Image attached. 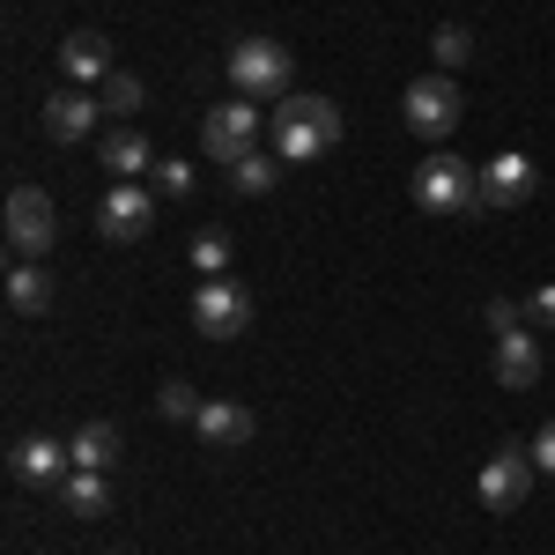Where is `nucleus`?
Wrapping results in <instances>:
<instances>
[{
	"label": "nucleus",
	"mask_w": 555,
	"mask_h": 555,
	"mask_svg": "<svg viewBox=\"0 0 555 555\" xmlns=\"http://www.w3.org/2000/svg\"><path fill=\"white\" fill-rule=\"evenodd\" d=\"M533 452H526V444H496V460H481V481H474V489H481V504H489V512H518V504H526V496H533Z\"/></svg>",
	"instance_id": "nucleus-9"
},
{
	"label": "nucleus",
	"mask_w": 555,
	"mask_h": 555,
	"mask_svg": "<svg viewBox=\"0 0 555 555\" xmlns=\"http://www.w3.org/2000/svg\"><path fill=\"white\" fill-rule=\"evenodd\" d=\"M533 185H541L533 156L504 149V156H489V164H481V193H474V215H512V208H526V201H533Z\"/></svg>",
	"instance_id": "nucleus-7"
},
{
	"label": "nucleus",
	"mask_w": 555,
	"mask_h": 555,
	"mask_svg": "<svg viewBox=\"0 0 555 555\" xmlns=\"http://www.w3.org/2000/svg\"><path fill=\"white\" fill-rule=\"evenodd\" d=\"M156 193H164V201H185V193H193V164L164 156V164H156Z\"/></svg>",
	"instance_id": "nucleus-25"
},
{
	"label": "nucleus",
	"mask_w": 555,
	"mask_h": 555,
	"mask_svg": "<svg viewBox=\"0 0 555 555\" xmlns=\"http://www.w3.org/2000/svg\"><path fill=\"white\" fill-rule=\"evenodd\" d=\"M526 326H555V282H541V289L526 297Z\"/></svg>",
	"instance_id": "nucleus-26"
},
{
	"label": "nucleus",
	"mask_w": 555,
	"mask_h": 555,
	"mask_svg": "<svg viewBox=\"0 0 555 555\" xmlns=\"http://www.w3.org/2000/svg\"><path fill=\"white\" fill-rule=\"evenodd\" d=\"M245 326H253V297H245L237 282L208 274V282L193 289V334H201V341H237Z\"/></svg>",
	"instance_id": "nucleus-6"
},
{
	"label": "nucleus",
	"mask_w": 555,
	"mask_h": 555,
	"mask_svg": "<svg viewBox=\"0 0 555 555\" xmlns=\"http://www.w3.org/2000/svg\"><path fill=\"white\" fill-rule=\"evenodd\" d=\"M526 452H533V467H541V474H555V415L533 429V444H526Z\"/></svg>",
	"instance_id": "nucleus-27"
},
{
	"label": "nucleus",
	"mask_w": 555,
	"mask_h": 555,
	"mask_svg": "<svg viewBox=\"0 0 555 555\" xmlns=\"http://www.w3.org/2000/svg\"><path fill=\"white\" fill-rule=\"evenodd\" d=\"M496 385H512V392H533L541 385V341H533V326L496 334Z\"/></svg>",
	"instance_id": "nucleus-13"
},
{
	"label": "nucleus",
	"mask_w": 555,
	"mask_h": 555,
	"mask_svg": "<svg viewBox=\"0 0 555 555\" xmlns=\"http://www.w3.org/2000/svg\"><path fill=\"white\" fill-rule=\"evenodd\" d=\"M230 89L245 104H282L289 96V44H274V38L230 44Z\"/></svg>",
	"instance_id": "nucleus-3"
},
{
	"label": "nucleus",
	"mask_w": 555,
	"mask_h": 555,
	"mask_svg": "<svg viewBox=\"0 0 555 555\" xmlns=\"http://www.w3.org/2000/svg\"><path fill=\"white\" fill-rule=\"evenodd\" d=\"M67 452H75V467H112V460H119V429L112 423H82L75 429V437H67Z\"/></svg>",
	"instance_id": "nucleus-19"
},
{
	"label": "nucleus",
	"mask_w": 555,
	"mask_h": 555,
	"mask_svg": "<svg viewBox=\"0 0 555 555\" xmlns=\"http://www.w3.org/2000/svg\"><path fill=\"white\" fill-rule=\"evenodd\" d=\"M8 311H15V319H44V311H52V282H44L38 259H15V267H8Z\"/></svg>",
	"instance_id": "nucleus-16"
},
{
	"label": "nucleus",
	"mask_w": 555,
	"mask_h": 555,
	"mask_svg": "<svg viewBox=\"0 0 555 555\" xmlns=\"http://www.w3.org/2000/svg\"><path fill=\"white\" fill-rule=\"evenodd\" d=\"M104 171L119 178V185H141V178L156 171V149H149L141 133H112V141H104Z\"/></svg>",
	"instance_id": "nucleus-18"
},
{
	"label": "nucleus",
	"mask_w": 555,
	"mask_h": 555,
	"mask_svg": "<svg viewBox=\"0 0 555 555\" xmlns=\"http://www.w3.org/2000/svg\"><path fill=\"white\" fill-rule=\"evenodd\" d=\"M341 141V104L326 96H282L274 104V156L282 164H319Z\"/></svg>",
	"instance_id": "nucleus-1"
},
{
	"label": "nucleus",
	"mask_w": 555,
	"mask_h": 555,
	"mask_svg": "<svg viewBox=\"0 0 555 555\" xmlns=\"http://www.w3.org/2000/svg\"><path fill=\"white\" fill-rule=\"evenodd\" d=\"M408 193H415V208H423V215H452V222H460V215H474L481 164H460V156H444V149H437V156L415 164V185H408Z\"/></svg>",
	"instance_id": "nucleus-2"
},
{
	"label": "nucleus",
	"mask_w": 555,
	"mask_h": 555,
	"mask_svg": "<svg viewBox=\"0 0 555 555\" xmlns=\"http://www.w3.org/2000/svg\"><path fill=\"white\" fill-rule=\"evenodd\" d=\"M481 319H489V334H518V304L512 297H489V311H481Z\"/></svg>",
	"instance_id": "nucleus-28"
},
{
	"label": "nucleus",
	"mask_w": 555,
	"mask_h": 555,
	"mask_svg": "<svg viewBox=\"0 0 555 555\" xmlns=\"http://www.w3.org/2000/svg\"><path fill=\"white\" fill-rule=\"evenodd\" d=\"M96 112H104V104H96V96H89L82 82H67V89H52V96H44V141H60V149H75V141H89V127H96Z\"/></svg>",
	"instance_id": "nucleus-11"
},
{
	"label": "nucleus",
	"mask_w": 555,
	"mask_h": 555,
	"mask_svg": "<svg viewBox=\"0 0 555 555\" xmlns=\"http://www.w3.org/2000/svg\"><path fill=\"white\" fill-rule=\"evenodd\" d=\"M222 171H230V193H245V201H259V193H267V185H274V178H282V156H237V164H222Z\"/></svg>",
	"instance_id": "nucleus-20"
},
{
	"label": "nucleus",
	"mask_w": 555,
	"mask_h": 555,
	"mask_svg": "<svg viewBox=\"0 0 555 555\" xmlns=\"http://www.w3.org/2000/svg\"><path fill=\"white\" fill-rule=\"evenodd\" d=\"M156 408H164V423H193V415H201V392H193L185 378H164Z\"/></svg>",
	"instance_id": "nucleus-24"
},
{
	"label": "nucleus",
	"mask_w": 555,
	"mask_h": 555,
	"mask_svg": "<svg viewBox=\"0 0 555 555\" xmlns=\"http://www.w3.org/2000/svg\"><path fill=\"white\" fill-rule=\"evenodd\" d=\"M253 141H259V104H215L208 119H201V149H208L215 164H237V156H253Z\"/></svg>",
	"instance_id": "nucleus-10"
},
{
	"label": "nucleus",
	"mask_w": 555,
	"mask_h": 555,
	"mask_svg": "<svg viewBox=\"0 0 555 555\" xmlns=\"http://www.w3.org/2000/svg\"><path fill=\"white\" fill-rule=\"evenodd\" d=\"M429 52H437V75H460V67H467V52H474V38L460 30V23H444V30L429 38Z\"/></svg>",
	"instance_id": "nucleus-22"
},
{
	"label": "nucleus",
	"mask_w": 555,
	"mask_h": 555,
	"mask_svg": "<svg viewBox=\"0 0 555 555\" xmlns=\"http://www.w3.org/2000/svg\"><path fill=\"white\" fill-rule=\"evenodd\" d=\"M96 104H104V112H119V119H133V112L149 104V89H141V75H112V82L96 89Z\"/></svg>",
	"instance_id": "nucleus-21"
},
{
	"label": "nucleus",
	"mask_w": 555,
	"mask_h": 555,
	"mask_svg": "<svg viewBox=\"0 0 555 555\" xmlns=\"http://www.w3.org/2000/svg\"><path fill=\"white\" fill-rule=\"evenodd\" d=\"M149 230H156V185H112V193L96 201V237L141 245Z\"/></svg>",
	"instance_id": "nucleus-8"
},
{
	"label": "nucleus",
	"mask_w": 555,
	"mask_h": 555,
	"mask_svg": "<svg viewBox=\"0 0 555 555\" xmlns=\"http://www.w3.org/2000/svg\"><path fill=\"white\" fill-rule=\"evenodd\" d=\"M8 467H15V481H30V489H60V481L75 474V452L52 444V437H23V444L8 452Z\"/></svg>",
	"instance_id": "nucleus-12"
},
{
	"label": "nucleus",
	"mask_w": 555,
	"mask_h": 555,
	"mask_svg": "<svg viewBox=\"0 0 555 555\" xmlns=\"http://www.w3.org/2000/svg\"><path fill=\"white\" fill-rule=\"evenodd\" d=\"M193 429H201V437H208L215 452H222V444H245V437H253V408H245V400H201V415H193Z\"/></svg>",
	"instance_id": "nucleus-15"
},
{
	"label": "nucleus",
	"mask_w": 555,
	"mask_h": 555,
	"mask_svg": "<svg viewBox=\"0 0 555 555\" xmlns=\"http://www.w3.org/2000/svg\"><path fill=\"white\" fill-rule=\"evenodd\" d=\"M60 504H67V518H104L112 512V481L96 467H75L67 481H60Z\"/></svg>",
	"instance_id": "nucleus-17"
},
{
	"label": "nucleus",
	"mask_w": 555,
	"mask_h": 555,
	"mask_svg": "<svg viewBox=\"0 0 555 555\" xmlns=\"http://www.w3.org/2000/svg\"><path fill=\"white\" fill-rule=\"evenodd\" d=\"M230 253H237L230 230H201V237H193V267H201V274H230Z\"/></svg>",
	"instance_id": "nucleus-23"
},
{
	"label": "nucleus",
	"mask_w": 555,
	"mask_h": 555,
	"mask_svg": "<svg viewBox=\"0 0 555 555\" xmlns=\"http://www.w3.org/2000/svg\"><path fill=\"white\" fill-rule=\"evenodd\" d=\"M60 67H67V82H112L119 67H112V44H104V30H75V38L60 44Z\"/></svg>",
	"instance_id": "nucleus-14"
},
{
	"label": "nucleus",
	"mask_w": 555,
	"mask_h": 555,
	"mask_svg": "<svg viewBox=\"0 0 555 555\" xmlns=\"http://www.w3.org/2000/svg\"><path fill=\"white\" fill-rule=\"evenodd\" d=\"M0 222H8V253L15 259L52 253V237H60V208H52V193H38V185H15Z\"/></svg>",
	"instance_id": "nucleus-5"
},
{
	"label": "nucleus",
	"mask_w": 555,
	"mask_h": 555,
	"mask_svg": "<svg viewBox=\"0 0 555 555\" xmlns=\"http://www.w3.org/2000/svg\"><path fill=\"white\" fill-rule=\"evenodd\" d=\"M460 75H415V82L400 89V119L408 133H423V141H444V133H460Z\"/></svg>",
	"instance_id": "nucleus-4"
}]
</instances>
